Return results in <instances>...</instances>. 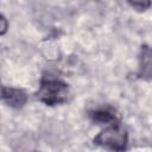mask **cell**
<instances>
[{"label":"cell","instance_id":"cell-5","mask_svg":"<svg viewBox=\"0 0 152 152\" xmlns=\"http://www.w3.org/2000/svg\"><path fill=\"white\" fill-rule=\"evenodd\" d=\"M89 116L93 121L100 124H112L116 121V112L110 106H101L91 109Z\"/></svg>","mask_w":152,"mask_h":152},{"label":"cell","instance_id":"cell-6","mask_svg":"<svg viewBox=\"0 0 152 152\" xmlns=\"http://www.w3.org/2000/svg\"><path fill=\"white\" fill-rule=\"evenodd\" d=\"M127 2L138 11H146L152 5L151 0H127Z\"/></svg>","mask_w":152,"mask_h":152},{"label":"cell","instance_id":"cell-7","mask_svg":"<svg viewBox=\"0 0 152 152\" xmlns=\"http://www.w3.org/2000/svg\"><path fill=\"white\" fill-rule=\"evenodd\" d=\"M7 30V21H6V18L2 15L1 17V34H5Z\"/></svg>","mask_w":152,"mask_h":152},{"label":"cell","instance_id":"cell-2","mask_svg":"<svg viewBox=\"0 0 152 152\" xmlns=\"http://www.w3.org/2000/svg\"><path fill=\"white\" fill-rule=\"evenodd\" d=\"M94 142L110 150L124 151L128 144V134L121 125L110 124L94 138Z\"/></svg>","mask_w":152,"mask_h":152},{"label":"cell","instance_id":"cell-3","mask_svg":"<svg viewBox=\"0 0 152 152\" xmlns=\"http://www.w3.org/2000/svg\"><path fill=\"white\" fill-rule=\"evenodd\" d=\"M138 76L142 80H152V48L144 44L139 53V69Z\"/></svg>","mask_w":152,"mask_h":152},{"label":"cell","instance_id":"cell-4","mask_svg":"<svg viewBox=\"0 0 152 152\" xmlns=\"http://www.w3.org/2000/svg\"><path fill=\"white\" fill-rule=\"evenodd\" d=\"M2 100L7 106L18 109V108H21L26 103L27 95L23 89L4 86L2 87Z\"/></svg>","mask_w":152,"mask_h":152},{"label":"cell","instance_id":"cell-1","mask_svg":"<svg viewBox=\"0 0 152 152\" xmlns=\"http://www.w3.org/2000/svg\"><path fill=\"white\" fill-rule=\"evenodd\" d=\"M37 99L46 106H56L66 102L69 96V86L55 77H44L40 81Z\"/></svg>","mask_w":152,"mask_h":152}]
</instances>
